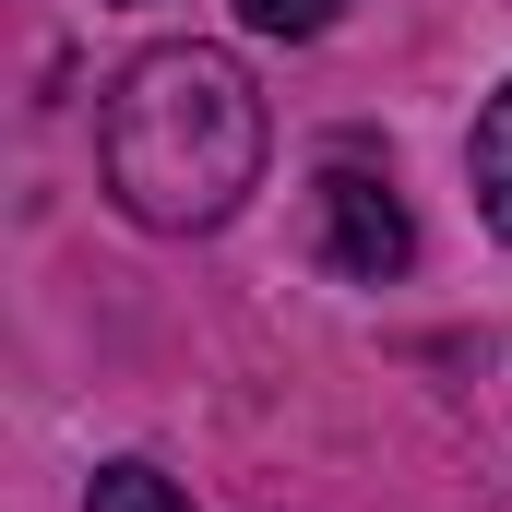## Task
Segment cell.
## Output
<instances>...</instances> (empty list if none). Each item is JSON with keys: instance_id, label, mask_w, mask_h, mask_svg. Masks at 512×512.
<instances>
[{"instance_id": "6da1fadb", "label": "cell", "mask_w": 512, "mask_h": 512, "mask_svg": "<svg viewBox=\"0 0 512 512\" xmlns=\"http://www.w3.org/2000/svg\"><path fill=\"white\" fill-rule=\"evenodd\" d=\"M108 191H120L131 227L155 239H191V227H227L262 191V120L251 72L227 48H143L120 84H108Z\"/></svg>"}, {"instance_id": "7a4b0ae2", "label": "cell", "mask_w": 512, "mask_h": 512, "mask_svg": "<svg viewBox=\"0 0 512 512\" xmlns=\"http://www.w3.org/2000/svg\"><path fill=\"white\" fill-rule=\"evenodd\" d=\"M322 262L358 274V286H382V274L417 262V227H405L393 179H370V167H322Z\"/></svg>"}, {"instance_id": "3957f363", "label": "cell", "mask_w": 512, "mask_h": 512, "mask_svg": "<svg viewBox=\"0 0 512 512\" xmlns=\"http://www.w3.org/2000/svg\"><path fill=\"white\" fill-rule=\"evenodd\" d=\"M465 179H477V215L512 239V84L477 108V131H465Z\"/></svg>"}, {"instance_id": "277c9868", "label": "cell", "mask_w": 512, "mask_h": 512, "mask_svg": "<svg viewBox=\"0 0 512 512\" xmlns=\"http://www.w3.org/2000/svg\"><path fill=\"white\" fill-rule=\"evenodd\" d=\"M84 512H191L155 465H96V489H84Z\"/></svg>"}, {"instance_id": "5b68a950", "label": "cell", "mask_w": 512, "mask_h": 512, "mask_svg": "<svg viewBox=\"0 0 512 512\" xmlns=\"http://www.w3.org/2000/svg\"><path fill=\"white\" fill-rule=\"evenodd\" d=\"M334 12H346V0H239V24H251V36H322Z\"/></svg>"}]
</instances>
